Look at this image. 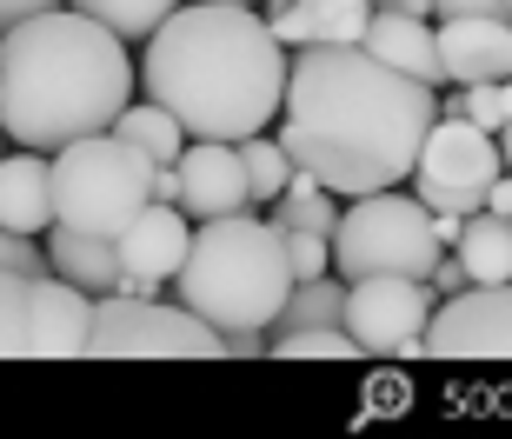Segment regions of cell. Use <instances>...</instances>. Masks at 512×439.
Returning <instances> with one entry per match:
<instances>
[{"mask_svg": "<svg viewBox=\"0 0 512 439\" xmlns=\"http://www.w3.org/2000/svg\"><path fill=\"white\" fill-rule=\"evenodd\" d=\"M439 120L433 80L386 67L360 40H306L286 67V134L293 167H313L340 200L399 187Z\"/></svg>", "mask_w": 512, "mask_h": 439, "instance_id": "cell-1", "label": "cell"}, {"mask_svg": "<svg viewBox=\"0 0 512 439\" xmlns=\"http://www.w3.org/2000/svg\"><path fill=\"white\" fill-rule=\"evenodd\" d=\"M140 87L167 114H180L193 140L266 134L286 107V40L240 0L173 7L147 34Z\"/></svg>", "mask_w": 512, "mask_h": 439, "instance_id": "cell-2", "label": "cell"}, {"mask_svg": "<svg viewBox=\"0 0 512 439\" xmlns=\"http://www.w3.org/2000/svg\"><path fill=\"white\" fill-rule=\"evenodd\" d=\"M133 87L127 40L80 7H47L0 34V127L14 147L60 153L80 134H107Z\"/></svg>", "mask_w": 512, "mask_h": 439, "instance_id": "cell-3", "label": "cell"}, {"mask_svg": "<svg viewBox=\"0 0 512 439\" xmlns=\"http://www.w3.org/2000/svg\"><path fill=\"white\" fill-rule=\"evenodd\" d=\"M293 287L300 280H293V260H286V233L273 220H253V213L200 220L187 267H180V306H193L220 333H233V326L266 333L286 313Z\"/></svg>", "mask_w": 512, "mask_h": 439, "instance_id": "cell-4", "label": "cell"}, {"mask_svg": "<svg viewBox=\"0 0 512 439\" xmlns=\"http://www.w3.org/2000/svg\"><path fill=\"white\" fill-rule=\"evenodd\" d=\"M153 200V160L127 134H80L54 153V213L60 227L120 240L133 213Z\"/></svg>", "mask_w": 512, "mask_h": 439, "instance_id": "cell-5", "label": "cell"}, {"mask_svg": "<svg viewBox=\"0 0 512 439\" xmlns=\"http://www.w3.org/2000/svg\"><path fill=\"white\" fill-rule=\"evenodd\" d=\"M439 233H433V207L419 193H360L353 207L340 213V233H333V267L340 280H373V273H413V280H433L439 267Z\"/></svg>", "mask_w": 512, "mask_h": 439, "instance_id": "cell-6", "label": "cell"}, {"mask_svg": "<svg viewBox=\"0 0 512 439\" xmlns=\"http://www.w3.org/2000/svg\"><path fill=\"white\" fill-rule=\"evenodd\" d=\"M87 353H167V360H220L227 333L200 320L193 306H167L153 293H100L94 306V346Z\"/></svg>", "mask_w": 512, "mask_h": 439, "instance_id": "cell-7", "label": "cell"}, {"mask_svg": "<svg viewBox=\"0 0 512 439\" xmlns=\"http://www.w3.org/2000/svg\"><path fill=\"white\" fill-rule=\"evenodd\" d=\"M506 173V147L499 134H486L479 120L466 114H439L426 147H419V167H413V187L433 213H479L493 180Z\"/></svg>", "mask_w": 512, "mask_h": 439, "instance_id": "cell-8", "label": "cell"}, {"mask_svg": "<svg viewBox=\"0 0 512 439\" xmlns=\"http://www.w3.org/2000/svg\"><path fill=\"white\" fill-rule=\"evenodd\" d=\"M433 280L413 273H373L346 280V326L366 353H426V320H433Z\"/></svg>", "mask_w": 512, "mask_h": 439, "instance_id": "cell-9", "label": "cell"}, {"mask_svg": "<svg viewBox=\"0 0 512 439\" xmlns=\"http://www.w3.org/2000/svg\"><path fill=\"white\" fill-rule=\"evenodd\" d=\"M426 353L439 360H512V280L453 293L426 320Z\"/></svg>", "mask_w": 512, "mask_h": 439, "instance_id": "cell-10", "label": "cell"}, {"mask_svg": "<svg viewBox=\"0 0 512 439\" xmlns=\"http://www.w3.org/2000/svg\"><path fill=\"white\" fill-rule=\"evenodd\" d=\"M94 346V300L67 273H34L27 287V353L34 360H67Z\"/></svg>", "mask_w": 512, "mask_h": 439, "instance_id": "cell-11", "label": "cell"}, {"mask_svg": "<svg viewBox=\"0 0 512 439\" xmlns=\"http://www.w3.org/2000/svg\"><path fill=\"white\" fill-rule=\"evenodd\" d=\"M180 207H187V220H220V213L253 207L240 140H187V153H180Z\"/></svg>", "mask_w": 512, "mask_h": 439, "instance_id": "cell-12", "label": "cell"}, {"mask_svg": "<svg viewBox=\"0 0 512 439\" xmlns=\"http://www.w3.org/2000/svg\"><path fill=\"white\" fill-rule=\"evenodd\" d=\"M439 60L446 80H512V14H439Z\"/></svg>", "mask_w": 512, "mask_h": 439, "instance_id": "cell-13", "label": "cell"}, {"mask_svg": "<svg viewBox=\"0 0 512 439\" xmlns=\"http://www.w3.org/2000/svg\"><path fill=\"white\" fill-rule=\"evenodd\" d=\"M187 247H193L187 207H173V200H147V207L133 213V227L120 233V267L167 287V280H180V267H187Z\"/></svg>", "mask_w": 512, "mask_h": 439, "instance_id": "cell-14", "label": "cell"}, {"mask_svg": "<svg viewBox=\"0 0 512 439\" xmlns=\"http://www.w3.org/2000/svg\"><path fill=\"white\" fill-rule=\"evenodd\" d=\"M360 47H373L386 67H399V74H413V80H433V87L446 80V60H439V27L426 14H406V7H373Z\"/></svg>", "mask_w": 512, "mask_h": 439, "instance_id": "cell-15", "label": "cell"}, {"mask_svg": "<svg viewBox=\"0 0 512 439\" xmlns=\"http://www.w3.org/2000/svg\"><path fill=\"white\" fill-rule=\"evenodd\" d=\"M60 213H54V160L40 147H20V153H0V227L14 233H47Z\"/></svg>", "mask_w": 512, "mask_h": 439, "instance_id": "cell-16", "label": "cell"}, {"mask_svg": "<svg viewBox=\"0 0 512 439\" xmlns=\"http://www.w3.org/2000/svg\"><path fill=\"white\" fill-rule=\"evenodd\" d=\"M47 240V260H54V273H67L74 287H87V293H114L120 287V240H100V233H74V227H47L40 233Z\"/></svg>", "mask_w": 512, "mask_h": 439, "instance_id": "cell-17", "label": "cell"}, {"mask_svg": "<svg viewBox=\"0 0 512 439\" xmlns=\"http://www.w3.org/2000/svg\"><path fill=\"white\" fill-rule=\"evenodd\" d=\"M453 253L466 260L473 287H486V280H512V213H493V207L466 213V233H459Z\"/></svg>", "mask_w": 512, "mask_h": 439, "instance_id": "cell-18", "label": "cell"}, {"mask_svg": "<svg viewBox=\"0 0 512 439\" xmlns=\"http://www.w3.org/2000/svg\"><path fill=\"white\" fill-rule=\"evenodd\" d=\"M114 134H127L153 167H180V153H187V140H193L187 127H180V114H167L160 100H140V107L127 100V114L114 120Z\"/></svg>", "mask_w": 512, "mask_h": 439, "instance_id": "cell-19", "label": "cell"}, {"mask_svg": "<svg viewBox=\"0 0 512 439\" xmlns=\"http://www.w3.org/2000/svg\"><path fill=\"white\" fill-rule=\"evenodd\" d=\"M273 353L280 360H360L366 346L353 340L346 320H333V326H280L273 333Z\"/></svg>", "mask_w": 512, "mask_h": 439, "instance_id": "cell-20", "label": "cell"}, {"mask_svg": "<svg viewBox=\"0 0 512 439\" xmlns=\"http://www.w3.org/2000/svg\"><path fill=\"white\" fill-rule=\"evenodd\" d=\"M333 320H346V287L333 273H320V280H300L286 293V313L273 320V333L280 326H333Z\"/></svg>", "mask_w": 512, "mask_h": 439, "instance_id": "cell-21", "label": "cell"}, {"mask_svg": "<svg viewBox=\"0 0 512 439\" xmlns=\"http://www.w3.org/2000/svg\"><path fill=\"white\" fill-rule=\"evenodd\" d=\"M67 7H80V14H94L100 27H114L120 40H147L160 20L180 7V0H67Z\"/></svg>", "mask_w": 512, "mask_h": 439, "instance_id": "cell-22", "label": "cell"}, {"mask_svg": "<svg viewBox=\"0 0 512 439\" xmlns=\"http://www.w3.org/2000/svg\"><path fill=\"white\" fill-rule=\"evenodd\" d=\"M240 160H247L253 200H280L286 180H293V153L280 147V134H247V140H240Z\"/></svg>", "mask_w": 512, "mask_h": 439, "instance_id": "cell-23", "label": "cell"}, {"mask_svg": "<svg viewBox=\"0 0 512 439\" xmlns=\"http://www.w3.org/2000/svg\"><path fill=\"white\" fill-rule=\"evenodd\" d=\"M273 227H306V233H340V193L333 187H286Z\"/></svg>", "mask_w": 512, "mask_h": 439, "instance_id": "cell-24", "label": "cell"}, {"mask_svg": "<svg viewBox=\"0 0 512 439\" xmlns=\"http://www.w3.org/2000/svg\"><path fill=\"white\" fill-rule=\"evenodd\" d=\"M300 20L313 40H360L373 20V0H300Z\"/></svg>", "mask_w": 512, "mask_h": 439, "instance_id": "cell-25", "label": "cell"}, {"mask_svg": "<svg viewBox=\"0 0 512 439\" xmlns=\"http://www.w3.org/2000/svg\"><path fill=\"white\" fill-rule=\"evenodd\" d=\"M446 114H466V120H479L486 134H506V120H512V80L459 87V100H446Z\"/></svg>", "mask_w": 512, "mask_h": 439, "instance_id": "cell-26", "label": "cell"}, {"mask_svg": "<svg viewBox=\"0 0 512 439\" xmlns=\"http://www.w3.org/2000/svg\"><path fill=\"white\" fill-rule=\"evenodd\" d=\"M27 273H7L0 267V360L7 353H27Z\"/></svg>", "mask_w": 512, "mask_h": 439, "instance_id": "cell-27", "label": "cell"}, {"mask_svg": "<svg viewBox=\"0 0 512 439\" xmlns=\"http://www.w3.org/2000/svg\"><path fill=\"white\" fill-rule=\"evenodd\" d=\"M286 260H293V280H320V273H333V233L286 227Z\"/></svg>", "mask_w": 512, "mask_h": 439, "instance_id": "cell-28", "label": "cell"}, {"mask_svg": "<svg viewBox=\"0 0 512 439\" xmlns=\"http://www.w3.org/2000/svg\"><path fill=\"white\" fill-rule=\"evenodd\" d=\"M0 267H7V273H27V280H34V273H54V260L34 247V233L0 227Z\"/></svg>", "mask_w": 512, "mask_h": 439, "instance_id": "cell-29", "label": "cell"}, {"mask_svg": "<svg viewBox=\"0 0 512 439\" xmlns=\"http://www.w3.org/2000/svg\"><path fill=\"white\" fill-rule=\"evenodd\" d=\"M466 287H473V273H466V260H459V253L446 260V253H439V267H433V293H466Z\"/></svg>", "mask_w": 512, "mask_h": 439, "instance_id": "cell-30", "label": "cell"}, {"mask_svg": "<svg viewBox=\"0 0 512 439\" xmlns=\"http://www.w3.org/2000/svg\"><path fill=\"white\" fill-rule=\"evenodd\" d=\"M47 7H67V0H0V34L20 27V20H34V14H47Z\"/></svg>", "mask_w": 512, "mask_h": 439, "instance_id": "cell-31", "label": "cell"}, {"mask_svg": "<svg viewBox=\"0 0 512 439\" xmlns=\"http://www.w3.org/2000/svg\"><path fill=\"white\" fill-rule=\"evenodd\" d=\"M439 14H512V0H433Z\"/></svg>", "mask_w": 512, "mask_h": 439, "instance_id": "cell-32", "label": "cell"}, {"mask_svg": "<svg viewBox=\"0 0 512 439\" xmlns=\"http://www.w3.org/2000/svg\"><path fill=\"white\" fill-rule=\"evenodd\" d=\"M153 200H173L180 207V167H153Z\"/></svg>", "mask_w": 512, "mask_h": 439, "instance_id": "cell-33", "label": "cell"}, {"mask_svg": "<svg viewBox=\"0 0 512 439\" xmlns=\"http://www.w3.org/2000/svg\"><path fill=\"white\" fill-rule=\"evenodd\" d=\"M486 207H493V213H512V167L493 180V193H486Z\"/></svg>", "mask_w": 512, "mask_h": 439, "instance_id": "cell-34", "label": "cell"}, {"mask_svg": "<svg viewBox=\"0 0 512 439\" xmlns=\"http://www.w3.org/2000/svg\"><path fill=\"white\" fill-rule=\"evenodd\" d=\"M373 7H406V14H426V20H433V14H439L433 0H373Z\"/></svg>", "mask_w": 512, "mask_h": 439, "instance_id": "cell-35", "label": "cell"}, {"mask_svg": "<svg viewBox=\"0 0 512 439\" xmlns=\"http://www.w3.org/2000/svg\"><path fill=\"white\" fill-rule=\"evenodd\" d=\"M499 147H506V167H512V120H506V134H499Z\"/></svg>", "mask_w": 512, "mask_h": 439, "instance_id": "cell-36", "label": "cell"}, {"mask_svg": "<svg viewBox=\"0 0 512 439\" xmlns=\"http://www.w3.org/2000/svg\"><path fill=\"white\" fill-rule=\"evenodd\" d=\"M0 153H7V127H0Z\"/></svg>", "mask_w": 512, "mask_h": 439, "instance_id": "cell-37", "label": "cell"}, {"mask_svg": "<svg viewBox=\"0 0 512 439\" xmlns=\"http://www.w3.org/2000/svg\"><path fill=\"white\" fill-rule=\"evenodd\" d=\"M240 7H260V0H240Z\"/></svg>", "mask_w": 512, "mask_h": 439, "instance_id": "cell-38", "label": "cell"}]
</instances>
